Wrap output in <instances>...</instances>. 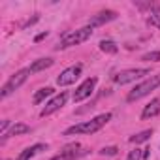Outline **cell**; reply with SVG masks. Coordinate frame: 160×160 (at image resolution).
Returning a JSON list of instances; mask_svg holds the SVG:
<instances>
[{"mask_svg":"<svg viewBox=\"0 0 160 160\" xmlns=\"http://www.w3.org/2000/svg\"><path fill=\"white\" fill-rule=\"evenodd\" d=\"M156 87H160V73H151L147 79H143L141 83H138L126 96V102H138L143 96L151 94V91H154Z\"/></svg>","mask_w":160,"mask_h":160,"instance_id":"1","label":"cell"},{"mask_svg":"<svg viewBox=\"0 0 160 160\" xmlns=\"http://www.w3.org/2000/svg\"><path fill=\"white\" fill-rule=\"evenodd\" d=\"M92 32H94V28L92 27H83V28H77V30H72V32H68V34H64L62 38H60V42H58V45H57V49H68V47H73V45H79V43H83V42H87L91 36H92Z\"/></svg>","mask_w":160,"mask_h":160,"instance_id":"2","label":"cell"},{"mask_svg":"<svg viewBox=\"0 0 160 160\" xmlns=\"http://www.w3.org/2000/svg\"><path fill=\"white\" fill-rule=\"evenodd\" d=\"M28 73H30V70L28 68H23V70H19V72H15L8 81L4 83V87H2V91H0V98H8L10 94H13L27 79H28Z\"/></svg>","mask_w":160,"mask_h":160,"instance_id":"3","label":"cell"},{"mask_svg":"<svg viewBox=\"0 0 160 160\" xmlns=\"http://www.w3.org/2000/svg\"><path fill=\"white\" fill-rule=\"evenodd\" d=\"M149 77L151 75V70L149 68H130V70H122V72H117L113 75V81L117 85H126V83H132V81H138L141 77Z\"/></svg>","mask_w":160,"mask_h":160,"instance_id":"4","label":"cell"},{"mask_svg":"<svg viewBox=\"0 0 160 160\" xmlns=\"http://www.w3.org/2000/svg\"><path fill=\"white\" fill-rule=\"evenodd\" d=\"M83 72V64H73V66H68L66 70H62L57 77V85L58 87H68L72 83H75L79 75H81Z\"/></svg>","mask_w":160,"mask_h":160,"instance_id":"5","label":"cell"},{"mask_svg":"<svg viewBox=\"0 0 160 160\" xmlns=\"http://www.w3.org/2000/svg\"><path fill=\"white\" fill-rule=\"evenodd\" d=\"M100 128H102V126H100L94 119H91V121H83V122H77V124L66 128V130H64V136H81V134L91 136V134L98 132Z\"/></svg>","mask_w":160,"mask_h":160,"instance_id":"6","label":"cell"},{"mask_svg":"<svg viewBox=\"0 0 160 160\" xmlns=\"http://www.w3.org/2000/svg\"><path fill=\"white\" fill-rule=\"evenodd\" d=\"M96 83H98V79H96V77H87L85 81L75 89V92H73V102H75V104H79V102H83V100L91 98V96H92V92H94Z\"/></svg>","mask_w":160,"mask_h":160,"instance_id":"7","label":"cell"},{"mask_svg":"<svg viewBox=\"0 0 160 160\" xmlns=\"http://www.w3.org/2000/svg\"><path fill=\"white\" fill-rule=\"evenodd\" d=\"M66 100H68V92H60V94L53 96V98L45 104V108L40 111V115H42V117H49V115H53L55 111H58V109L66 104Z\"/></svg>","mask_w":160,"mask_h":160,"instance_id":"8","label":"cell"},{"mask_svg":"<svg viewBox=\"0 0 160 160\" xmlns=\"http://www.w3.org/2000/svg\"><path fill=\"white\" fill-rule=\"evenodd\" d=\"M115 19H117V12H113V10H102V12L91 15L89 27H92V28H94V27H102V25L111 23V21H115Z\"/></svg>","mask_w":160,"mask_h":160,"instance_id":"9","label":"cell"},{"mask_svg":"<svg viewBox=\"0 0 160 160\" xmlns=\"http://www.w3.org/2000/svg\"><path fill=\"white\" fill-rule=\"evenodd\" d=\"M160 113V96L158 98H152L141 111V121H149L152 117H156Z\"/></svg>","mask_w":160,"mask_h":160,"instance_id":"10","label":"cell"},{"mask_svg":"<svg viewBox=\"0 0 160 160\" xmlns=\"http://www.w3.org/2000/svg\"><path fill=\"white\" fill-rule=\"evenodd\" d=\"M42 151H47V145H45V143H36V145L27 147L25 151H21L15 160H30L34 154H38V152H42Z\"/></svg>","mask_w":160,"mask_h":160,"instance_id":"11","label":"cell"},{"mask_svg":"<svg viewBox=\"0 0 160 160\" xmlns=\"http://www.w3.org/2000/svg\"><path fill=\"white\" fill-rule=\"evenodd\" d=\"M89 151L87 149H79V151H75V152H58V154H55V156H51L49 160H77V158H81V156H85Z\"/></svg>","mask_w":160,"mask_h":160,"instance_id":"12","label":"cell"},{"mask_svg":"<svg viewBox=\"0 0 160 160\" xmlns=\"http://www.w3.org/2000/svg\"><path fill=\"white\" fill-rule=\"evenodd\" d=\"M55 64V60L53 58H38V60H34L32 64H30V73H38V72H43V70H47V68H51Z\"/></svg>","mask_w":160,"mask_h":160,"instance_id":"13","label":"cell"},{"mask_svg":"<svg viewBox=\"0 0 160 160\" xmlns=\"http://www.w3.org/2000/svg\"><path fill=\"white\" fill-rule=\"evenodd\" d=\"M28 132H30V126H28V124H25V122H15V124L10 128V132H6V134L2 136V141L8 139V138H12V136H21V134H28Z\"/></svg>","mask_w":160,"mask_h":160,"instance_id":"14","label":"cell"},{"mask_svg":"<svg viewBox=\"0 0 160 160\" xmlns=\"http://www.w3.org/2000/svg\"><path fill=\"white\" fill-rule=\"evenodd\" d=\"M147 23L151 27H158L160 28V4H152L149 8V19H147Z\"/></svg>","mask_w":160,"mask_h":160,"instance_id":"15","label":"cell"},{"mask_svg":"<svg viewBox=\"0 0 160 160\" xmlns=\"http://www.w3.org/2000/svg\"><path fill=\"white\" fill-rule=\"evenodd\" d=\"M151 136H152V130H141V132H138V134H134V136H130V143H136V145H139V143H145V141H149L151 139Z\"/></svg>","mask_w":160,"mask_h":160,"instance_id":"16","label":"cell"},{"mask_svg":"<svg viewBox=\"0 0 160 160\" xmlns=\"http://www.w3.org/2000/svg\"><path fill=\"white\" fill-rule=\"evenodd\" d=\"M53 92H55V91H53L51 87H43V89H40V91H38V92L34 94L32 102H34V104H42V102H43L45 98H49V96H51Z\"/></svg>","mask_w":160,"mask_h":160,"instance_id":"17","label":"cell"},{"mask_svg":"<svg viewBox=\"0 0 160 160\" xmlns=\"http://www.w3.org/2000/svg\"><path fill=\"white\" fill-rule=\"evenodd\" d=\"M100 51L109 53V55H115V53L119 51V47H117V43H115L113 40H102V42H100Z\"/></svg>","mask_w":160,"mask_h":160,"instance_id":"18","label":"cell"},{"mask_svg":"<svg viewBox=\"0 0 160 160\" xmlns=\"http://www.w3.org/2000/svg\"><path fill=\"white\" fill-rule=\"evenodd\" d=\"M141 60L145 62H160V51H151V53H145L141 57Z\"/></svg>","mask_w":160,"mask_h":160,"instance_id":"19","label":"cell"},{"mask_svg":"<svg viewBox=\"0 0 160 160\" xmlns=\"http://www.w3.org/2000/svg\"><path fill=\"white\" fill-rule=\"evenodd\" d=\"M94 121L100 124V126H106L109 121H111V113H102V115H98V117H94Z\"/></svg>","mask_w":160,"mask_h":160,"instance_id":"20","label":"cell"},{"mask_svg":"<svg viewBox=\"0 0 160 160\" xmlns=\"http://www.w3.org/2000/svg\"><path fill=\"white\" fill-rule=\"evenodd\" d=\"M126 160H143V149H134V151H130Z\"/></svg>","mask_w":160,"mask_h":160,"instance_id":"21","label":"cell"},{"mask_svg":"<svg viewBox=\"0 0 160 160\" xmlns=\"http://www.w3.org/2000/svg\"><path fill=\"white\" fill-rule=\"evenodd\" d=\"M117 152H119V149H117L115 145H111V147H102V149H100V154H104V156H106V154H108V156H113V154H117Z\"/></svg>","mask_w":160,"mask_h":160,"instance_id":"22","label":"cell"},{"mask_svg":"<svg viewBox=\"0 0 160 160\" xmlns=\"http://www.w3.org/2000/svg\"><path fill=\"white\" fill-rule=\"evenodd\" d=\"M8 126H10V121H8V119L2 121V126H0V132H2V136L6 134V128H8Z\"/></svg>","mask_w":160,"mask_h":160,"instance_id":"23","label":"cell"},{"mask_svg":"<svg viewBox=\"0 0 160 160\" xmlns=\"http://www.w3.org/2000/svg\"><path fill=\"white\" fill-rule=\"evenodd\" d=\"M149 156H151V149L145 147V149H143V160H149Z\"/></svg>","mask_w":160,"mask_h":160,"instance_id":"24","label":"cell"},{"mask_svg":"<svg viewBox=\"0 0 160 160\" xmlns=\"http://www.w3.org/2000/svg\"><path fill=\"white\" fill-rule=\"evenodd\" d=\"M43 38H47V32H42V34H38V36L34 38V42H42Z\"/></svg>","mask_w":160,"mask_h":160,"instance_id":"25","label":"cell"}]
</instances>
